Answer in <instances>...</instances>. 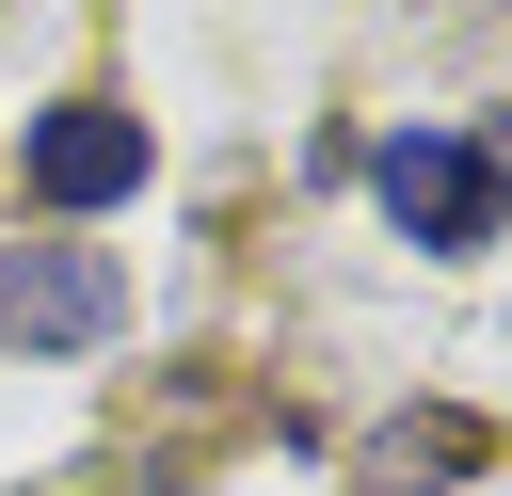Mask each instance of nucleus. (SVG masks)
Here are the masks:
<instances>
[{
	"mask_svg": "<svg viewBox=\"0 0 512 496\" xmlns=\"http://www.w3.org/2000/svg\"><path fill=\"white\" fill-rule=\"evenodd\" d=\"M368 192H384V224L432 240V256H448V240H496V208H512V112H480L464 144H448V128H400V144L368 160Z\"/></svg>",
	"mask_w": 512,
	"mask_h": 496,
	"instance_id": "f257e3e1",
	"label": "nucleus"
},
{
	"mask_svg": "<svg viewBox=\"0 0 512 496\" xmlns=\"http://www.w3.org/2000/svg\"><path fill=\"white\" fill-rule=\"evenodd\" d=\"M112 256H80V240H0V352H96L112 336Z\"/></svg>",
	"mask_w": 512,
	"mask_h": 496,
	"instance_id": "f03ea898",
	"label": "nucleus"
},
{
	"mask_svg": "<svg viewBox=\"0 0 512 496\" xmlns=\"http://www.w3.org/2000/svg\"><path fill=\"white\" fill-rule=\"evenodd\" d=\"M32 192H48V208H128V192H144V128H128L112 96L48 112V128H32Z\"/></svg>",
	"mask_w": 512,
	"mask_h": 496,
	"instance_id": "7ed1b4c3",
	"label": "nucleus"
},
{
	"mask_svg": "<svg viewBox=\"0 0 512 496\" xmlns=\"http://www.w3.org/2000/svg\"><path fill=\"white\" fill-rule=\"evenodd\" d=\"M464 464H480V432H464V416H400V432L352 464V496H432V480H464Z\"/></svg>",
	"mask_w": 512,
	"mask_h": 496,
	"instance_id": "20e7f679",
	"label": "nucleus"
}]
</instances>
